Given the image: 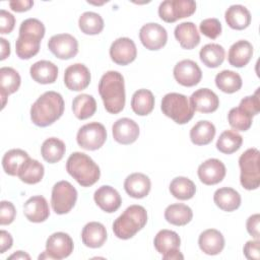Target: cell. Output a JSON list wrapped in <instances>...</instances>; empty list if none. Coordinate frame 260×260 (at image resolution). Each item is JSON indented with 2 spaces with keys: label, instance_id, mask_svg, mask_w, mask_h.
Masks as SVG:
<instances>
[{
  "label": "cell",
  "instance_id": "obj_6",
  "mask_svg": "<svg viewBox=\"0 0 260 260\" xmlns=\"http://www.w3.org/2000/svg\"><path fill=\"white\" fill-rule=\"evenodd\" d=\"M160 109L167 117L181 125L189 122L194 116V110L187 96L178 92L167 93L161 100Z\"/></svg>",
  "mask_w": 260,
  "mask_h": 260
},
{
  "label": "cell",
  "instance_id": "obj_41",
  "mask_svg": "<svg viewBox=\"0 0 260 260\" xmlns=\"http://www.w3.org/2000/svg\"><path fill=\"white\" fill-rule=\"evenodd\" d=\"M171 194L179 200L191 199L196 193L194 182L186 177H177L170 184Z\"/></svg>",
  "mask_w": 260,
  "mask_h": 260
},
{
  "label": "cell",
  "instance_id": "obj_40",
  "mask_svg": "<svg viewBox=\"0 0 260 260\" xmlns=\"http://www.w3.org/2000/svg\"><path fill=\"white\" fill-rule=\"evenodd\" d=\"M215 84L225 93H234L242 87V78L239 73L232 70H222L215 76Z\"/></svg>",
  "mask_w": 260,
  "mask_h": 260
},
{
  "label": "cell",
  "instance_id": "obj_23",
  "mask_svg": "<svg viewBox=\"0 0 260 260\" xmlns=\"http://www.w3.org/2000/svg\"><path fill=\"white\" fill-rule=\"evenodd\" d=\"M150 188V179L142 173H133L129 175L124 181V189L126 193L136 199L147 196Z\"/></svg>",
  "mask_w": 260,
  "mask_h": 260
},
{
  "label": "cell",
  "instance_id": "obj_29",
  "mask_svg": "<svg viewBox=\"0 0 260 260\" xmlns=\"http://www.w3.org/2000/svg\"><path fill=\"white\" fill-rule=\"evenodd\" d=\"M20 75L11 67H2L0 69V89L2 98V109L5 107L6 98L17 91L20 86Z\"/></svg>",
  "mask_w": 260,
  "mask_h": 260
},
{
  "label": "cell",
  "instance_id": "obj_46",
  "mask_svg": "<svg viewBox=\"0 0 260 260\" xmlns=\"http://www.w3.org/2000/svg\"><path fill=\"white\" fill-rule=\"evenodd\" d=\"M239 107L246 111L251 116H255L260 111V101H259V88L253 95H248L240 102Z\"/></svg>",
  "mask_w": 260,
  "mask_h": 260
},
{
  "label": "cell",
  "instance_id": "obj_10",
  "mask_svg": "<svg viewBox=\"0 0 260 260\" xmlns=\"http://www.w3.org/2000/svg\"><path fill=\"white\" fill-rule=\"evenodd\" d=\"M196 10V2L192 0H165L158 6L159 17L169 23L191 16Z\"/></svg>",
  "mask_w": 260,
  "mask_h": 260
},
{
  "label": "cell",
  "instance_id": "obj_15",
  "mask_svg": "<svg viewBox=\"0 0 260 260\" xmlns=\"http://www.w3.org/2000/svg\"><path fill=\"white\" fill-rule=\"evenodd\" d=\"M174 77L183 86H194L198 84L202 77V71L198 64L190 59L178 62L174 67Z\"/></svg>",
  "mask_w": 260,
  "mask_h": 260
},
{
  "label": "cell",
  "instance_id": "obj_27",
  "mask_svg": "<svg viewBox=\"0 0 260 260\" xmlns=\"http://www.w3.org/2000/svg\"><path fill=\"white\" fill-rule=\"evenodd\" d=\"M82 243L89 248H100L107 241V231L103 223L90 221L84 225L81 232Z\"/></svg>",
  "mask_w": 260,
  "mask_h": 260
},
{
  "label": "cell",
  "instance_id": "obj_35",
  "mask_svg": "<svg viewBox=\"0 0 260 260\" xmlns=\"http://www.w3.org/2000/svg\"><path fill=\"white\" fill-rule=\"evenodd\" d=\"M131 108L139 116L150 114L154 108V96L152 92L145 88L136 90L131 99Z\"/></svg>",
  "mask_w": 260,
  "mask_h": 260
},
{
  "label": "cell",
  "instance_id": "obj_25",
  "mask_svg": "<svg viewBox=\"0 0 260 260\" xmlns=\"http://www.w3.org/2000/svg\"><path fill=\"white\" fill-rule=\"evenodd\" d=\"M174 35L183 49H194L200 43V35L198 32V29L196 25L191 21L179 23L175 27Z\"/></svg>",
  "mask_w": 260,
  "mask_h": 260
},
{
  "label": "cell",
  "instance_id": "obj_28",
  "mask_svg": "<svg viewBox=\"0 0 260 260\" xmlns=\"http://www.w3.org/2000/svg\"><path fill=\"white\" fill-rule=\"evenodd\" d=\"M31 78L41 84L54 83L58 77V67L51 61L41 60L30 66Z\"/></svg>",
  "mask_w": 260,
  "mask_h": 260
},
{
  "label": "cell",
  "instance_id": "obj_22",
  "mask_svg": "<svg viewBox=\"0 0 260 260\" xmlns=\"http://www.w3.org/2000/svg\"><path fill=\"white\" fill-rule=\"evenodd\" d=\"M23 213L31 222L45 221L50 215V209L46 198L41 195L28 198L23 204Z\"/></svg>",
  "mask_w": 260,
  "mask_h": 260
},
{
  "label": "cell",
  "instance_id": "obj_4",
  "mask_svg": "<svg viewBox=\"0 0 260 260\" xmlns=\"http://www.w3.org/2000/svg\"><path fill=\"white\" fill-rule=\"evenodd\" d=\"M66 171L82 187L95 184L101 176L99 166L83 152H73L66 161Z\"/></svg>",
  "mask_w": 260,
  "mask_h": 260
},
{
  "label": "cell",
  "instance_id": "obj_38",
  "mask_svg": "<svg viewBox=\"0 0 260 260\" xmlns=\"http://www.w3.org/2000/svg\"><path fill=\"white\" fill-rule=\"evenodd\" d=\"M225 56V51L219 44H207L203 46L199 52L201 62L209 68H216L222 64Z\"/></svg>",
  "mask_w": 260,
  "mask_h": 260
},
{
  "label": "cell",
  "instance_id": "obj_50",
  "mask_svg": "<svg viewBox=\"0 0 260 260\" xmlns=\"http://www.w3.org/2000/svg\"><path fill=\"white\" fill-rule=\"evenodd\" d=\"M259 223H260V215L258 213H255L247 219L246 228L247 232L256 240H259L260 238V232H259Z\"/></svg>",
  "mask_w": 260,
  "mask_h": 260
},
{
  "label": "cell",
  "instance_id": "obj_9",
  "mask_svg": "<svg viewBox=\"0 0 260 260\" xmlns=\"http://www.w3.org/2000/svg\"><path fill=\"white\" fill-rule=\"evenodd\" d=\"M107 140V130L99 122H90L81 126L76 135L78 145L86 150L101 148Z\"/></svg>",
  "mask_w": 260,
  "mask_h": 260
},
{
  "label": "cell",
  "instance_id": "obj_43",
  "mask_svg": "<svg viewBox=\"0 0 260 260\" xmlns=\"http://www.w3.org/2000/svg\"><path fill=\"white\" fill-rule=\"evenodd\" d=\"M243 143V137L235 130H225L223 131L217 141L216 148L225 154H231L236 152Z\"/></svg>",
  "mask_w": 260,
  "mask_h": 260
},
{
  "label": "cell",
  "instance_id": "obj_13",
  "mask_svg": "<svg viewBox=\"0 0 260 260\" xmlns=\"http://www.w3.org/2000/svg\"><path fill=\"white\" fill-rule=\"evenodd\" d=\"M48 48L57 58L68 60L78 53V42L69 34H58L50 38Z\"/></svg>",
  "mask_w": 260,
  "mask_h": 260
},
{
  "label": "cell",
  "instance_id": "obj_17",
  "mask_svg": "<svg viewBox=\"0 0 260 260\" xmlns=\"http://www.w3.org/2000/svg\"><path fill=\"white\" fill-rule=\"evenodd\" d=\"M137 56L135 43L129 38H119L110 47V57L118 65H127Z\"/></svg>",
  "mask_w": 260,
  "mask_h": 260
},
{
  "label": "cell",
  "instance_id": "obj_26",
  "mask_svg": "<svg viewBox=\"0 0 260 260\" xmlns=\"http://www.w3.org/2000/svg\"><path fill=\"white\" fill-rule=\"evenodd\" d=\"M253 56V46L246 40H240L234 43L228 54L229 63L237 68L246 66Z\"/></svg>",
  "mask_w": 260,
  "mask_h": 260
},
{
  "label": "cell",
  "instance_id": "obj_53",
  "mask_svg": "<svg viewBox=\"0 0 260 260\" xmlns=\"http://www.w3.org/2000/svg\"><path fill=\"white\" fill-rule=\"evenodd\" d=\"M0 45H1L0 60H4L10 55V44L4 38H0Z\"/></svg>",
  "mask_w": 260,
  "mask_h": 260
},
{
  "label": "cell",
  "instance_id": "obj_20",
  "mask_svg": "<svg viewBox=\"0 0 260 260\" xmlns=\"http://www.w3.org/2000/svg\"><path fill=\"white\" fill-rule=\"evenodd\" d=\"M190 105L194 111L208 114L217 110L219 106V99L211 89L199 88L191 94Z\"/></svg>",
  "mask_w": 260,
  "mask_h": 260
},
{
  "label": "cell",
  "instance_id": "obj_19",
  "mask_svg": "<svg viewBox=\"0 0 260 260\" xmlns=\"http://www.w3.org/2000/svg\"><path fill=\"white\" fill-rule=\"evenodd\" d=\"M113 138L120 144H131L139 136L137 123L129 118L118 119L112 126Z\"/></svg>",
  "mask_w": 260,
  "mask_h": 260
},
{
  "label": "cell",
  "instance_id": "obj_48",
  "mask_svg": "<svg viewBox=\"0 0 260 260\" xmlns=\"http://www.w3.org/2000/svg\"><path fill=\"white\" fill-rule=\"evenodd\" d=\"M15 25V17L8 11L1 9L0 11V32L10 34Z\"/></svg>",
  "mask_w": 260,
  "mask_h": 260
},
{
  "label": "cell",
  "instance_id": "obj_32",
  "mask_svg": "<svg viewBox=\"0 0 260 260\" xmlns=\"http://www.w3.org/2000/svg\"><path fill=\"white\" fill-rule=\"evenodd\" d=\"M193 217L192 209L183 203H174L169 205L165 210V218L174 225H186Z\"/></svg>",
  "mask_w": 260,
  "mask_h": 260
},
{
  "label": "cell",
  "instance_id": "obj_36",
  "mask_svg": "<svg viewBox=\"0 0 260 260\" xmlns=\"http://www.w3.org/2000/svg\"><path fill=\"white\" fill-rule=\"evenodd\" d=\"M72 111L77 119H88L93 116L96 111V102L90 94H78L72 101Z\"/></svg>",
  "mask_w": 260,
  "mask_h": 260
},
{
  "label": "cell",
  "instance_id": "obj_12",
  "mask_svg": "<svg viewBox=\"0 0 260 260\" xmlns=\"http://www.w3.org/2000/svg\"><path fill=\"white\" fill-rule=\"evenodd\" d=\"M154 248L162 255L166 260H178L184 259V256L180 252L181 239L179 235L171 230L159 231L153 240Z\"/></svg>",
  "mask_w": 260,
  "mask_h": 260
},
{
  "label": "cell",
  "instance_id": "obj_14",
  "mask_svg": "<svg viewBox=\"0 0 260 260\" xmlns=\"http://www.w3.org/2000/svg\"><path fill=\"white\" fill-rule=\"evenodd\" d=\"M139 39L146 49L156 51L167 44L168 32L162 25L155 22H149L141 26L139 30Z\"/></svg>",
  "mask_w": 260,
  "mask_h": 260
},
{
  "label": "cell",
  "instance_id": "obj_2",
  "mask_svg": "<svg viewBox=\"0 0 260 260\" xmlns=\"http://www.w3.org/2000/svg\"><path fill=\"white\" fill-rule=\"evenodd\" d=\"M99 93L109 113H120L125 107L126 100L123 75L114 70L106 72L99 82Z\"/></svg>",
  "mask_w": 260,
  "mask_h": 260
},
{
  "label": "cell",
  "instance_id": "obj_45",
  "mask_svg": "<svg viewBox=\"0 0 260 260\" xmlns=\"http://www.w3.org/2000/svg\"><path fill=\"white\" fill-rule=\"evenodd\" d=\"M200 31L207 38L214 40L221 34V23L217 18L203 19L199 24Z\"/></svg>",
  "mask_w": 260,
  "mask_h": 260
},
{
  "label": "cell",
  "instance_id": "obj_33",
  "mask_svg": "<svg viewBox=\"0 0 260 260\" xmlns=\"http://www.w3.org/2000/svg\"><path fill=\"white\" fill-rule=\"evenodd\" d=\"M29 158L26 151L15 148L8 150L2 157V167L9 176H18L22 165Z\"/></svg>",
  "mask_w": 260,
  "mask_h": 260
},
{
  "label": "cell",
  "instance_id": "obj_24",
  "mask_svg": "<svg viewBox=\"0 0 260 260\" xmlns=\"http://www.w3.org/2000/svg\"><path fill=\"white\" fill-rule=\"evenodd\" d=\"M200 250L207 255H217L224 248V238L215 229H208L202 232L198 238Z\"/></svg>",
  "mask_w": 260,
  "mask_h": 260
},
{
  "label": "cell",
  "instance_id": "obj_30",
  "mask_svg": "<svg viewBox=\"0 0 260 260\" xmlns=\"http://www.w3.org/2000/svg\"><path fill=\"white\" fill-rule=\"evenodd\" d=\"M224 18L228 25L237 30L245 29L251 23L250 11L245 6L240 4L230 6L224 13Z\"/></svg>",
  "mask_w": 260,
  "mask_h": 260
},
{
  "label": "cell",
  "instance_id": "obj_3",
  "mask_svg": "<svg viewBox=\"0 0 260 260\" xmlns=\"http://www.w3.org/2000/svg\"><path fill=\"white\" fill-rule=\"evenodd\" d=\"M45 25L37 18H27L19 26V36L15 42L16 55L27 60L40 51L41 41L45 36Z\"/></svg>",
  "mask_w": 260,
  "mask_h": 260
},
{
  "label": "cell",
  "instance_id": "obj_44",
  "mask_svg": "<svg viewBox=\"0 0 260 260\" xmlns=\"http://www.w3.org/2000/svg\"><path fill=\"white\" fill-rule=\"evenodd\" d=\"M228 121L235 131H247L252 126L253 116L240 107H237L230 110L228 114Z\"/></svg>",
  "mask_w": 260,
  "mask_h": 260
},
{
  "label": "cell",
  "instance_id": "obj_16",
  "mask_svg": "<svg viewBox=\"0 0 260 260\" xmlns=\"http://www.w3.org/2000/svg\"><path fill=\"white\" fill-rule=\"evenodd\" d=\"M90 72L82 63H75L68 66L64 72V83L72 91L85 89L90 83Z\"/></svg>",
  "mask_w": 260,
  "mask_h": 260
},
{
  "label": "cell",
  "instance_id": "obj_39",
  "mask_svg": "<svg viewBox=\"0 0 260 260\" xmlns=\"http://www.w3.org/2000/svg\"><path fill=\"white\" fill-rule=\"evenodd\" d=\"M44 166L37 159H32L29 157L20 168L18 178L21 182L32 185L41 182L44 177Z\"/></svg>",
  "mask_w": 260,
  "mask_h": 260
},
{
  "label": "cell",
  "instance_id": "obj_7",
  "mask_svg": "<svg viewBox=\"0 0 260 260\" xmlns=\"http://www.w3.org/2000/svg\"><path fill=\"white\" fill-rule=\"evenodd\" d=\"M259 155V150L252 147L244 151L239 158L240 182L247 190H255L260 185Z\"/></svg>",
  "mask_w": 260,
  "mask_h": 260
},
{
  "label": "cell",
  "instance_id": "obj_1",
  "mask_svg": "<svg viewBox=\"0 0 260 260\" xmlns=\"http://www.w3.org/2000/svg\"><path fill=\"white\" fill-rule=\"evenodd\" d=\"M64 100L59 92L49 90L44 92L30 108V119L39 127L52 125L64 113Z\"/></svg>",
  "mask_w": 260,
  "mask_h": 260
},
{
  "label": "cell",
  "instance_id": "obj_42",
  "mask_svg": "<svg viewBox=\"0 0 260 260\" xmlns=\"http://www.w3.org/2000/svg\"><path fill=\"white\" fill-rule=\"evenodd\" d=\"M80 30L85 35H99L104 29V19L95 12H83L78 19Z\"/></svg>",
  "mask_w": 260,
  "mask_h": 260
},
{
  "label": "cell",
  "instance_id": "obj_52",
  "mask_svg": "<svg viewBox=\"0 0 260 260\" xmlns=\"http://www.w3.org/2000/svg\"><path fill=\"white\" fill-rule=\"evenodd\" d=\"M12 244L13 240L11 235L8 232L2 230L0 232V253H5V251L12 247Z\"/></svg>",
  "mask_w": 260,
  "mask_h": 260
},
{
  "label": "cell",
  "instance_id": "obj_8",
  "mask_svg": "<svg viewBox=\"0 0 260 260\" xmlns=\"http://www.w3.org/2000/svg\"><path fill=\"white\" fill-rule=\"evenodd\" d=\"M76 200L77 191L68 181H59L53 186L51 205L55 213H68L74 207Z\"/></svg>",
  "mask_w": 260,
  "mask_h": 260
},
{
  "label": "cell",
  "instance_id": "obj_5",
  "mask_svg": "<svg viewBox=\"0 0 260 260\" xmlns=\"http://www.w3.org/2000/svg\"><path fill=\"white\" fill-rule=\"evenodd\" d=\"M147 222V212L141 205H130L113 222V232L121 240H128L135 236Z\"/></svg>",
  "mask_w": 260,
  "mask_h": 260
},
{
  "label": "cell",
  "instance_id": "obj_54",
  "mask_svg": "<svg viewBox=\"0 0 260 260\" xmlns=\"http://www.w3.org/2000/svg\"><path fill=\"white\" fill-rule=\"evenodd\" d=\"M9 259H27V260H29L30 256L23 251H17L15 253H13L12 255H10Z\"/></svg>",
  "mask_w": 260,
  "mask_h": 260
},
{
  "label": "cell",
  "instance_id": "obj_37",
  "mask_svg": "<svg viewBox=\"0 0 260 260\" xmlns=\"http://www.w3.org/2000/svg\"><path fill=\"white\" fill-rule=\"evenodd\" d=\"M65 143L56 137H50L46 139L41 147L42 156L49 164H55L61 160L65 154Z\"/></svg>",
  "mask_w": 260,
  "mask_h": 260
},
{
  "label": "cell",
  "instance_id": "obj_21",
  "mask_svg": "<svg viewBox=\"0 0 260 260\" xmlns=\"http://www.w3.org/2000/svg\"><path fill=\"white\" fill-rule=\"evenodd\" d=\"M93 199L96 205L102 210L108 213L117 211L122 203L119 192L109 185L101 186L98 190H95L93 194Z\"/></svg>",
  "mask_w": 260,
  "mask_h": 260
},
{
  "label": "cell",
  "instance_id": "obj_31",
  "mask_svg": "<svg viewBox=\"0 0 260 260\" xmlns=\"http://www.w3.org/2000/svg\"><path fill=\"white\" fill-rule=\"evenodd\" d=\"M213 201L221 210L232 212L240 207L241 195L233 188L222 187L214 192Z\"/></svg>",
  "mask_w": 260,
  "mask_h": 260
},
{
  "label": "cell",
  "instance_id": "obj_49",
  "mask_svg": "<svg viewBox=\"0 0 260 260\" xmlns=\"http://www.w3.org/2000/svg\"><path fill=\"white\" fill-rule=\"evenodd\" d=\"M259 246H260L259 240L248 241L245 244L244 249H243L245 257L249 260H259V258H260Z\"/></svg>",
  "mask_w": 260,
  "mask_h": 260
},
{
  "label": "cell",
  "instance_id": "obj_18",
  "mask_svg": "<svg viewBox=\"0 0 260 260\" xmlns=\"http://www.w3.org/2000/svg\"><path fill=\"white\" fill-rule=\"evenodd\" d=\"M225 166L217 158H209L198 167L199 180L205 185H215L222 181L225 176Z\"/></svg>",
  "mask_w": 260,
  "mask_h": 260
},
{
  "label": "cell",
  "instance_id": "obj_11",
  "mask_svg": "<svg viewBox=\"0 0 260 260\" xmlns=\"http://www.w3.org/2000/svg\"><path fill=\"white\" fill-rule=\"evenodd\" d=\"M73 241L71 237L63 232L52 234L46 242V251L39 256V259H63L73 252Z\"/></svg>",
  "mask_w": 260,
  "mask_h": 260
},
{
  "label": "cell",
  "instance_id": "obj_34",
  "mask_svg": "<svg viewBox=\"0 0 260 260\" xmlns=\"http://www.w3.org/2000/svg\"><path fill=\"white\" fill-rule=\"evenodd\" d=\"M214 125L206 120L198 121L190 130V139L195 145L209 144L215 136Z\"/></svg>",
  "mask_w": 260,
  "mask_h": 260
},
{
  "label": "cell",
  "instance_id": "obj_51",
  "mask_svg": "<svg viewBox=\"0 0 260 260\" xmlns=\"http://www.w3.org/2000/svg\"><path fill=\"white\" fill-rule=\"evenodd\" d=\"M34 5V1L31 0H13L9 2V6L13 11L23 12L29 10Z\"/></svg>",
  "mask_w": 260,
  "mask_h": 260
},
{
  "label": "cell",
  "instance_id": "obj_47",
  "mask_svg": "<svg viewBox=\"0 0 260 260\" xmlns=\"http://www.w3.org/2000/svg\"><path fill=\"white\" fill-rule=\"evenodd\" d=\"M16 210L10 201H1L0 204V224L1 225H6L10 224L14 218H15Z\"/></svg>",
  "mask_w": 260,
  "mask_h": 260
}]
</instances>
